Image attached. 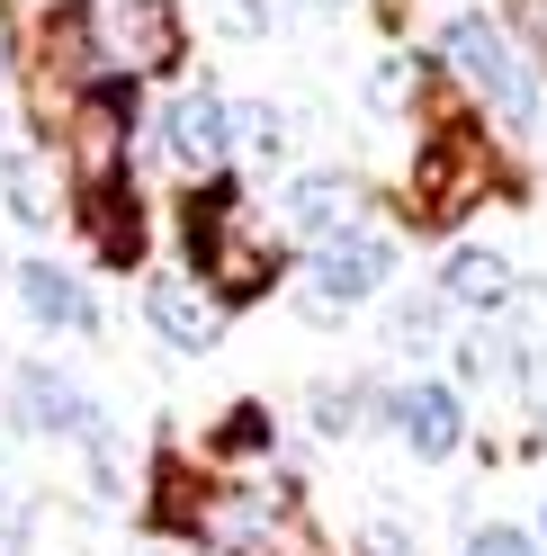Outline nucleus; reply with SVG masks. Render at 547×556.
<instances>
[{"label":"nucleus","mask_w":547,"mask_h":556,"mask_svg":"<svg viewBox=\"0 0 547 556\" xmlns=\"http://www.w3.org/2000/svg\"><path fill=\"white\" fill-rule=\"evenodd\" d=\"M305 484H216L207 476V494H198L189 511V547H207V556H323V530L305 520Z\"/></svg>","instance_id":"f257e3e1"},{"label":"nucleus","mask_w":547,"mask_h":556,"mask_svg":"<svg viewBox=\"0 0 547 556\" xmlns=\"http://www.w3.org/2000/svg\"><path fill=\"white\" fill-rule=\"evenodd\" d=\"M109 81V46H99V0H54V10L27 27V99H37V126L54 135L63 109L81 90Z\"/></svg>","instance_id":"f03ea898"},{"label":"nucleus","mask_w":547,"mask_h":556,"mask_svg":"<svg viewBox=\"0 0 547 556\" xmlns=\"http://www.w3.org/2000/svg\"><path fill=\"white\" fill-rule=\"evenodd\" d=\"M440 73H449L458 90H475L485 109L503 117V126H538V73L521 54H511V37H503V18H485V10H458L449 27H440Z\"/></svg>","instance_id":"7ed1b4c3"},{"label":"nucleus","mask_w":547,"mask_h":556,"mask_svg":"<svg viewBox=\"0 0 547 556\" xmlns=\"http://www.w3.org/2000/svg\"><path fill=\"white\" fill-rule=\"evenodd\" d=\"M485 189H494V144L467 117H449L440 135H422V153H414V180H404L414 206H404V225H431L440 233V225H458Z\"/></svg>","instance_id":"20e7f679"},{"label":"nucleus","mask_w":547,"mask_h":556,"mask_svg":"<svg viewBox=\"0 0 547 556\" xmlns=\"http://www.w3.org/2000/svg\"><path fill=\"white\" fill-rule=\"evenodd\" d=\"M46 144H54V162H63V180H73V189H109V180H126V153H135V81H99V90H81Z\"/></svg>","instance_id":"39448f33"},{"label":"nucleus","mask_w":547,"mask_h":556,"mask_svg":"<svg viewBox=\"0 0 547 556\" xmlns=\"http://www.w3.org/2000/svg\"><path fill=\"white\" fill-rule=\"evenodd\" d=\"M99 46H109V81H153L180 63L189 18L180 0H99Z\"/></svg>","instance_id":"423d86ee"},{"label":"nucleus","mask_w":547,"mask_h":556,"mask_svg":"<svg viewBox=\"0 0 547 556\" xmlns=\"http://www.w3.org/2000/svg\"><path fill=\"white\" fill-rule=\"evenodd\" d=\"M153 144H162V162L180 170V180H207V170H225V162H233V109H225V90H207V81L170 90Z\"/></svg>","instance_id":"0eeeda50"},{"label":"nucleus","mask_w":547,"mask_h":556,"mask_svg":"<svg viewBox=\"0 0 547 556\" xmlns=\"http://www.w3.org/2000/svg\"><path fill=\"white\" fill-rule=\"evenodd\" d=\"M315 288H305V315H341V305H368L395 278V242L386 233H332V242H315Z\"/></svg>","instance_id":"6e6552de"},{"label":"nucleus","mask_w":547,"mask_h":556,"mask_svg":"<svg viewBox=\"0 0 547 556\" xmlns=\"http://www.w3.org/2000/svg\"><path fill=\"white\" fill-rule=\"evenodd\" d=\"M10 422L27 440H81L99 422V404L81 395V377L73 368H54V359H18L10 368Z\"/></svg>","instance_id":"1a4fd4ad"},{"label":"nucleus","mask_w":547,"mask_h":556,"mask_svg":"<svg viewBox=\"0 0 547 556\" xmlns=\"http://www.w3.org/2000/svg\"><path fill=\"white\" fill-rule=\"evenodd\" d=\"M73 216H81L90 252L109 261V269H144V252H153V206H144V189H135V170L109 180V189H73Z\"/></svg>","instance_id":"9d476101"},{"label":"nucleus","mask_w":547,"mask_h":556,"mask_svg":"<svg viewBox=\"0 0 547 556\" xmlns=\"http://www.w3.org/2000/svg\"><path fill=\"white\" fill-rule=\"evenodd\" d=\"M144 324L162 332V351H180V359H207L216 341H225V305L207 296V278H144Z\"/></svg>","instance_id":"9b49d317"},{"label":"nucleus","mask_w":547,"mask_h":556,"mask_svg":"<svg viewBox=\"0 0 547 556\" xmlns=\"http://www.w3.org/2000/svg\"><path fill=\"white\" fill-rule=\"evenodd\" d=\"M279 269H288V252H279V242H269V233H252V225H233V233H225V242H216V252L198 261L189 278H207V296L233 315V305H260L269 288H279Z\"/></svg>","instance_id":"f8f14e48"},{"label":"nucleus","mask_w":547,"mask_h":556,"mask_svg":"<svg viewBox=\"0 0 547 556\" xmlns=\"http://www.w3.org/2000/svg\"><path fill=\"white\" fill-rule=\"evenodd\" d=\"M243 225V180L233 170H207V180H180V206H170V233H180V261L198 269L216 242Z\"/></svg>","instance_id":"ddd939ff"},{"label":"nucleus","mask_w":547,"mask_h":556,"mask_svg":"<svg viewBox=\"0 0 547 556\" xmlns=\"http://www.w3.org/2000/svg\"><path fill=\"white\" fill-rule=\"evenodd\" d=\"M386 422L404 431L414 458H449V448L467 440V404H458L449 387H431V377H404V387L386 395Z\"/></svg>","instance_id":"4468645a"},{"label":"nucleus","mask_w":547,"mask_h":556,"mask_svg":"<svg viewBox=\"0 0 547 556\" xmlns=\"http://www.w3.org/2000/svg\"><path fill=\"white\" fill-rule=\"evenodd\" d=\"M10 296H18V315L37 324V332H99V305L73 269H54V261H18L10 269Z\"/></svg>","instance_id":"2eb2a0df"},{"label":"nucleus","mask_w":547,"mask_h":556,"mask_svg":"<svg viewBox=\"0 0 547 556\" xmlns=\"http://www.w3.org/2000/svg\"><path fill=\"white\" fill-rule=\"evenodd\" d=\"M279 216H288L296 242H332V233L359 225V180H351V170H296Z\"/></svg>","instance_id":"dca6fc26"},{"label":"nucleus","mask_w":547,"mask_h":556,"mask_svg":"<svg viewBox=\"0 0 547 556\" xmlns=\"http://www.w3.org/2000/svg\"><path fill=\"white\" fill-rule=\"evenodd\" d=\"M511 261L485 252V242H458L449 261H440V305H467V315H494V305H511Z\"/></svg>","instance_id":"f3484780"},{"label":"nucleus","mask_w":547,"mask_h":556,"mask_svg":"<svg viewBox=\"0 0 547 556\" xmlns=\"http://www.w3.org/2000/svg\"><path fill=\"white\" fill-rule=\"evenodd\" d=\"M0 216H10V225H27V233H46L54 216H63V198H54V180H46V170H37V153H0Z\"/></svg>","instance_id":"a211bd4d"},{"label":"nucleus","mask_w":547,"mask_h":556,"mask_svg":"<svg viewBox=\"0 0 547 556\" xmlns=\"http://www.w3.org/2000/svg\"><path fill=\"white\" fill-rule=\"evenodd\" d=\"M279 448V413L269 404H225V422H216V458H269Z\"/></svg>","instance_id":"6ab92c4d"},{"label":"nucleus","mask_w":547,"mask_h":556,"mask_svg":"<svg viewBox=\"0 0 547 556\" xmlns=\"http://www.w3.org/2000/svg\"><path fill=\"white\" fill-rule=\"evenodd\" d=\"M233 153H252L260 170H269V162H288V109H269V99L233 109Z\"/></svg>","instance_id":"aec40b11"},{"label":"nucleus","mask_w":547,"mask_h":556,"mask_svg":"<svg viewBox=\"0 0 547 556\" xmlns=\"http://www.w3.org/2000/svg\"><path fill=\"white\" fill-rule=\"evenodd\" d=\"M431 73H440V63H422V54H386L378 81H368V99H378V109H414V99L431 90Z\"/></svg>","instance_id":"412c9836"},{"label":"nucleus","mask_w":547,"mask_h":556,"mask_svg":"<svg viewBox=\"0 0 547 556\" xmlns=\"http://www.w3.org/2000/svg\"><path fill=\"white\" fill-rule=\"evenodd\" d=\"M368 404H378L368 387H315V431H323V440L359 431V413H368Z\"/></svg>","instance_id":"4be33fe9"},{"label":"nucleus","mask_w":547,"mask_h":556,"mask_svg":"<svg viewBox=\"0 0 547 556\" xmlns=\"http://www.w3.org/2000/svg\"><path fill=\"white\" fill-rule=\"evenodd\" d=\"M216 27L225 37H269V0H216Z\"/></svg>","instance_id":"5701e85b"},{"label":"nucleus","mask_w":547,"mask_h":556,"mask_svg":"<svg viewBox=\"0 0 547 556\" xmlns=\"http://www.w3.org/2000/svg\"><path fill=\"white\" fill-rule=\"evenodd\" d=\"M467 556H538V539H530V530H503V520H494V530H475V539H467Z\"/></svg>","instance_id":"b1692460"},{"label":"nucleus","mask_w":547,"mask_h":556,"mask_svg":"<svg viewBox=\"0 0 547 556\" xmlns=\"http://www.w3.org/2000/svg\"><path fill=\"white\" fill-rule=\"evenodd\" d=\"M431 324H440V296H404L395 305V341H431Z\"/></svg>","instance_id":"393cba45"},{"label":"nucleus","mask_w":547,"mask_h":556,"mask_svg":"<svg viewBox=\"0 0 547 556\" xmlns=\"http://www.w3.org/2000/svg\"><path fill=\"white\" fill-rule=\"evenodd\" d=\"M449 359H458V377H494V368H503V341H485V332H467V341H458Z\"/></svg>","instance_id":"a878e982"},{"label":"nucleus","mask_w":547,"mask_h":556,"mask_svg":"<svg viewBox=\"0 0 547 556\" xmlns=\"http://www.w3.org/2000/svg\"><path fill=\"white\" fill-rule=\"evenodd\" d=\"M511 18H521V37H530V54L547 63V0H511Z\"/></svg>","instance_id":"bb28decb"},{"label":"nucleus","mask_w":547,"mask_h":556,"mask_svg":"<svg viewBox=\"0 0 547 556\" xmlns=\"http://www.w3.org/2000/svg\"><path fill=\"white\" fill-rule=\"evenodd\" d=\"M10 73H18V46H10V18H0V99H10ZM0 153H10V135H0Z\"/></svg>","instance_id":"cd10ccee"},{"label":"nucleus","mask_w":547,"mask_h":556,"mask_svg":"<svg viewBox=\"0 0 547 556\" xmlns=\"http://www.w3.org/2000/svg\"><path fill=\"white\" fill-rule=\"evenodd\" d=\"M538 556H547V503H538Z\"/></svg>","instance_id":"c85d7f7f"},{"label":"nucleus","mask_w":547,"mask_h":556,"mask_svg":"<svg viewBox=\"0 0 547 556\" xmlns=\"http://www.w3.org/2000/svg\"><path fill=\"white\" fill-rule=\"evenodd\" d=\"M315 10H341V0H315Z\"/></svg>","instance_id":"c756f323"},{"label":"nucleus","mask_w":547,"mask_h":556,"mask_svg":"<svg viewBox=\"0 0 547 556\" xmlns=\"http://www.w3.org/2000/svg\"><path fill=\"white\" fill-rule=\"evenodd\" d=\"M0 503H10V484H0Z\"/></svg>","instance_id":"7c9ffc66"}]
</instances>
